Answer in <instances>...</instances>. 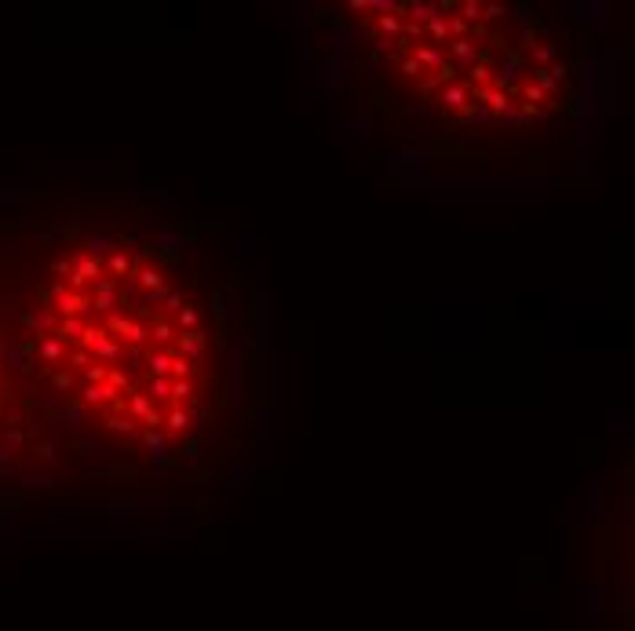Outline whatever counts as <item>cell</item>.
I'll use <instances>...</instances> for the list:
<instances>
[{"instance_id": "6da1fadb", "label": "cell", "mask_w": 635, "mask_h": 631, "mask_svg": "<svg viewBox=\"0 0 635 631\" xmlns=\"http://www.w3.org/2000/svg\"><path fill=\"white\" fill-rule=\"evenodd\" d=\"M0 336L110 511H205L263 445V281L161 190L0 186Z\"/></svg>"}, {"instance_id": "7a4b0ae2", "label": "cell", "mask_w": 635, "mask_h": 631, "mask_svg": "<svg viewBox=\"0 0 635 631\" xmlns=\"http://www.w3.org/2000/svg\"><path fill=\"white\" fill-rule=\"evenodd\" d=\"M325 95L427 161H548L588 117V37L522 0H329L307 8Z\"/></svg>"}, {"instance_id": "3957f363", "label": "cell", "mask_w": 635, "mask_h": 631, "mask_svg": "<svg viewBox=\"0 0 635 631\" xmlns=\"http://www.w3.org/2000/svg\"><path fill=\"white\" fill-rule=\"evenodd\" d=\"M37 507H102V496L0 336V525Z\"/></svg>"}]
</instances>
